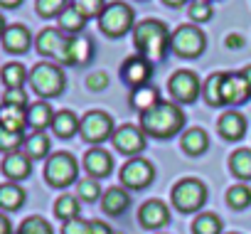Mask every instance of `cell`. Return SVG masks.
I'll return each instance as SVG.
<instances>
[{
	"label": "cell",
	"instance_id": "1",
	"mask_svg": "<svg viewBox=\"0 0 251 234\" xmlns=\"http://www.w3.org/2000/svg\"><path fill=\"white\" fill-rule=\"evenodd\" d=\"M185 126V111L177 104L160 101L151 111L141 113V131L153 138H170Z\"/></svg>",
	"mask_w": 251,
	"mask_h": 234
},
{
	"label": "cell",
	"instance_id": "2",
	"mask_svg": "<svg viewBox=\"0 0 251 234\" xmlns=\"http://www.w3.org/2000/svg\"><path fill=\"white\" fill-rule=\"evenodd\" d=\"M133 45L146 59H163L170 47V32L160 20H141L133 27Z\"/></svg>",
	"mask_w": 251,
	"mask_h": 234
},
{
	"label": "cell",
	"instance_id": "3",
	"mask_svg": "<svg viewBox=\"0 0 251 234\" xmlns=\"http://www.w3.org/2000/svg\"><path fill=\"white\" fill-rule=\"evenodd\" d=\"M30 86L37 96L42 99H52V96H59L64 91V72L59 64H52V62H40L30 69Z\"/></svg>",
	"mask_w": 251,
	"mask_h": 234
},
{
	"label": "cell",
	"instance_id": "4",
	"mask_svg": "<svg viewBox=\"0 0 251 234\" xmlns=\"http://www.w3.org/2000/svg\"><path fill=\"white\" fill-rule=\"evenodd\" d=\"M207 202V185L197 178H182L180 182H175L173 187V205L175 209L190 214L202 209V205Z\"/></svg>",
	"mask_w": 251,
	"mask_h": 234
},
{
	"label": "cell",
	"instance_id": "5",
	"mask_svg": "<svg viewBox=\"0 0 251 234\" xmlns=\"http://www.w3.org/2000/svg\"><path fill=\"white\" fill-rule=\"evenodd\" d=\"M133 8L128 3H121V0H116V3L106 5V10L101 13L99 18V27L103 35L108 37H123L128 30H133Z\"/></svg>",
	"mask_w": 251,
	"mask_h": 234
},
{
	"label": "cell",
	"instance_id": "6",
	"mask_svg": "<svg viewBox=\"0 0 251 234\" xmlns=\"http://www.w3.org/2000/svg\"><path fill=\"white\" fill-rule=\"evenodd\" d=\"M76 173H79V163L67 151L52 153L47 158V163H45V180L52 187H67V185H72L76 180Z\"/></svg>",
	"mask_w": 251,
	"mask_h": 234
},
{
	"label": "cell",
	"instance_id": "7",
	"mask_svg": "<svg viewBox=\"0 0 251 234\" xmlns=\"http://www.w3.org/2000/svg\"><path fill=\"white\" fill-rule=\"evenodd\" d=\"M204 32L195 25H180L170 35V50L180 57H200L204 52Z\"/></svg>",
	"mask_w": 251,
	"mask_h": 234
},
{
	"label": "cell",
	"instance_id": "8",
	"mask_svg": "<svg viewBox=\"0 0 251 234\" xmlns=\"http://www.w3.org/2000/svg\"><path fill=\"white\" fill-rule=\"evenodd\" d=\"M118 178H121V185L123 187H128V190H143V187H148L153 182L155 168L146 158H131L128 163L121 168Z\"/></svg>",
	"mask_w": 251,
	"mask_h": 234
},
{
	"label": "cell",
	"instance_id": "9",
	"mask_svg": "<svg viewBox=\"0 0 251 234\" xmlns=\"http://www.w3.org/2000/svg\"><path fill=\"white\" fill-rule=\"evenodd\" d=\"M35 47L42 57L57 59L59 64H67V47H69V35H64L59 27H45L37 40Z\"/></svg>",
	"mask_w": 251,
	"mask_h": 234
},
{
	"label": "cell",
	"instance_id": "10",
	"mask_svg": "<svg viewBox=\"0 0 251 234\" xmlns=\"http://www.w3.org/2000/svg\"><path fill=\"white\" fill-rule=\"evenodd\" d=\"M79 131H81V138L89 141V143H101L106 138H111L113 133V119L106 113V111H89L84 113V119L79 124Z\"/></svg>",
	"mask_w": 251,
	"mask_h": 234
},
{
	"label": "cell",
	"instance_id": "11",
	"mask_svg": "<svg viewBox=\"0 0 251 234\" xmlns=\"http://www.w3.org/2000/svg\"><path fill=\"white\" fill-rule=\"evenodd\" d=\"M168 89H170V94H173V99H175L177 104H192V101H197V96H200V91H202L197 74L190 72V69L175 72V74L168 79Z\"/></svg>",
	"mask_w": 251,
	"mask_h": 234
},
{
	"label": "cell",
	"instance_id": "12",
	"mask_svg": "<svg viewBox=\"0 0 251 234\" xmlns=\"http://www.w3.org/2000/svg\"><path fill=\"white\" fill-rule=\"evenodd\" d=\"M113 141V148L123 156H136L146 148V133L138 129V126H131V124H123L116 129V133L111 136Z\"/></svg>",
	"mask_w": 251,
	"mask_h": 234
},
{
	"label": "cell",
	"instance_id": "13",
	"mask_svg": "<svg viewBox=\"0 0 251 234\" xmlns=\"http://www.w3.org/2000/svg\"><path fill=\"white\" fill-rule=\"evenodd\" d=\"M121 77L126 84H131L133 89H141V86H148L151 77H153V64L151 59L141 57V54H133L123 62L121 67Z\"/></svg>",
	"mask_w": 251,
	"mask_h": 234
},
{
	"label": "cell",
	"instance_id": "14",
	"mask_svg": "<svg viewBox=\"0 0 251 234\" xmlns=\"http://www.w3.org/2000/svg\"><path fill=\"white\" fill-rule=\"evenodd\" d=\"M138 222L146 229H160V227H165L170 222V209L160 200H148L138 209Z\"/></svg>",
	"mask_w": 251,
	"mask_h": 234
},
{
	"label": "cell",
	"instance_id": "15",
	"mask_svg": "<svg viewBox=\"0 0 251 234\" xmlns=\"http://www.w3.org/2000/svg\"><path fill=\"white\" fill-rule=\"evenodd\" d=\"M0 42H3L5 52H10V54H25L30 50V45H32V35H30V30L25 25L15 23V25L5 27L3 40H0Z\"/></svg>",
	"mask_w": 251,
	"mask_h": 234
},
{
	"label": "cell",
	"instance_id": "16",
	"mask_svg": "<svg viewBox=\"0 0 251 234\" xmlns=\"http://www.w3.org/2000/svg\"><path fill=\"white\" fill-rule=\"evenodd\" d=\"M249 96H251V91H249V84H246L241 72L224 74V79H222V99H224V104H234L236 106V104H244Z\"/></svg>",
	"mask_w": 251,
	"mask_h": 234
},
{
	"label": "cell",
	"instance_id": "17",
	"mask_svg": "<svg viewBox=\"0 0 251 234\" xmlns=\"http://www.w3.org/2000/svg\"><path fill=\"white\" fill-rule=\"evenodd\" d=\"M3 173L8 180L18 182V180H25L30 178L32 173V158L25 153V151H18V153H10L3 158Z\"/></svg>",
	"mask_w": 251,
	"mask_h": 234
},
{
	"label": "cell",
	"instance_id": "18",
	"mask_svg": "<svg viewBox=\"0 0 251 234\" xmlns=\"http://www.w3.org/2000/svg\"><path fill=\"white\" fill-rule=\"evenodd\" d=\"M111 168H113V158H111L108 151H103V148L86 151V156H84V170L91 178H96V180L99 178H106L111 173Z\"/></svg>",
	"mask_w": 251,
	"mask_h": 234
},
{
	"label": "cell",
	"instance_id": "19",
	"mask_svg": "<svg viewBox=\"0 0 251 234\" xmlns=\"http://www.w3.org/2000/svg\"><path fill=\"white\" fill-rule=\"evenodd\" d=\"M217 129H219L222 138H226V141H239V138H244V133H246V119H244V113H239V111H226V113L219 116Z\"/></svg>",
	"mask_w": 251,
	"mask_h": 234
},
{
	"label": "cell",
	"instance_id": "20",
	"mask_svg": "<svg viewBox=\"0 0 251 234\" xmlns=\"http://www.w3.org/2000/svg\"><path fill=\"white\" fill-rule=\"evenodd\" d=\"M94 57V42L86 35H74L69 37L67 47V64H89Z\"/></svg>",
	"mask_w": 251,
	"mask_h": 234
},
{
	"label": "cell",
	"instance_id": "21",
	"mask_svg": "<svg viewBox=\"0 0 251 234\" xmlns=\"http://www.w3.org/2000/svg\"><path fill=\"white\" fill-rule=\"evenodd\" d=\"M25 126H27V111L25 108L0 104V129L13 131V133H23Z\"/></svg>",
	"mask_w": 251,
	"mask_h": 234
},
{
	"label": "cell",
	"instance_id": "22",
	"mask_svg": "<svg viewBox=\"0 0 251 234\" xmlns=\"http://www.w3.org/2000/svg\"><path fill=\"white\" fill-rule=\"evenodd\" d=\"M128 205H131V195L126 192L123 187H108V190L103 192V197H101V207H103V212L111 214V217L123 214L126 209H128Z\"/></svg>",
	"mask_w": 251,
	"mask_h": 234
},
{
	"label": "cell",
	"instance_id": "23",
	"mask_svg": "<svg viewBox=\"0 0 251 234\" xmlns=\"http://www.w3.org/2000/svg\"><path fill=\"white\" fill-rule=\"evenodd\" d=\"M54 121V111L47 101H35L27 106V126L32 131H45Z\"/></svg>",
	"mask_w": 251,
	"mask_h": 234
},
{
	"label": "cell",
	"instance_id": "24",
	"mask_svg": "<svg viewBox=\"0 0 251 234\" xmlns=\"http://www.w3.org/2000/svg\"><path fill=\"white\" fill-rule=\"evenodd\" d=\"M79 124L81 119H76V113L64 108V111H57L54 113V121H52V131L59 136V138H72L76 131H79Z\"/></svg>",
	"mask_w": 251,
	"mask_h": 234
},
{
	"label": "cell",
	"instance_id": "25",
	"mask_svg": "<svg viewBox=\"0 0 251 234\" xmlns=\"http://www.w3.org/2000/svg\"><path fill=\"white\" fill-rule=\"evenodd\" d=\"M180 146H182V151L187 156H202L207 151V146H209V136H207L204 129H190V131L182 133Z\"/></svg>",
	"mask_w": 251,
	"mask_h": 234
},
{
	"label": "cell",
	"instance_id": "26",
	"mask_svg": "<svg viewBox=\"0 0 251 234\" xmlns=\"http://www.w3.org/2000/svg\"><path fill=\"white\" fill-rule=\"evenodd\" d=\"M160 101H163V99H160L158 86H141V89H133V94H131V106H133L136 111H141V113L151 111V108L158 106Z\"/></svg>",
	"mask_w": 251,
	"mask_h": 234
},
{
	"label": "cell",
	"instance_id": "27",
	"mask_svg": "<svg viewBox=\"0 0 251 234\" xmlns=\"http://www.w3.org/2000/svg\"><path fill=\"white\" fill-rule=\"evenodd\" d=\"M25 205V190L18 182H3L0 185V209H20Z\"/></svg>",
	"mask_w": 251,
	"mask_h": 234
},
{
	"label": "cell",
	"instance_id": "28",
	"mask_svg": "<svg viewBox=\"0 0 251 234\" xmlns=\"http://www.w3.org/2000/svg\"><path fill=\"white\" fill-rule=\"evenodd\" d=\"M25 153L32 158V160H42L50 156V138L45 131H32L27 138H25Z\"/></svg>",
	"mask_w": 251,
	"mask_h": 234
},
{
	"label": "cell",
	"instance_id": "29",
	"mask_svg": "<svg viewBox=\"0 0 251 234\" xmlns=\"http://www.w3.org/2000/svg\"><path fill=\"white\" fill-rule=\"evenodd\" d=\"M0 79H3L5 89H23V84L30 79V72L20 64V62H10L3 67V72H0Z\"/></svg>",
	"mask_w": 251,
	"mask_h": 234
},
{
	"label": "cell",
	"instance_id": "30",
	"mask_svg": "<svg viewBox=\"0 0 251 234\" xmlns=\"http://www.w3.org/2000/svg\"><path fill=\"white\" fill-rule=\"evenodd\" d=\"M84 25H86V18L81 15V13H76L72 5L59 15V30L64 32V35H69V37H74V35H81V30H84Z\"/></svg>",
	"mask_w": 251,
	"mask_h": 234
},
{
	"label": "cell",
	"instance_id": "31",
	"mask_svg": "<svg viewBox=\"0 0 251 234\" xmlns=\"http://www.w3.org/2000/svg\"><path fill=\"white\" fill-rule=\"evenodd\" d=\"M229 168L236 178L241 180H251V148H241V151H234L231 158H229Z\"/></svg>",
	"mask_w": 251,
	"mask_h": 234
},
{
	"label": "cell",
	"instance_id": "32",
	"mask_svg": "<svg viewBox=\"0 0 251 234\" xmlns=\"http://www.w3.org/2000/svg\"><path fill=\"white\" fill-rule=\"evenodd\" d=\"M54 214L62 219V222H69V219H76L79 217V197L76 195H59L57 202H54Z\"/></svg>",
	"mask_w": 251,
	"mask_h": 234
},
{
	"label": "cell",
	"instance_id": "33",
	"mask_svg": "<svg viewBox=\"0 0 251 234\" xmlns=\"http://www.w3.org/2000/svg\"><path fill=\"white\" fill-rule=\"evenodd\" d=\"M192 234H222V219L212 212H202L192 222Z\"/></svg>",
	"mask_w": 251,
	"mask_h": 234
},
{
	"label": "cell",
	"instance_id": "34",
	"mask_svg": "<svg viewBox=\"0 0 251 234\" xmlns=\"http://www.w3.org/2000/svg\"><path fill=\"white\" fill-rule=\"evenodd\" d=\"M222 79H224V74H212V77L204 81L202 94H204V101H207L209 106H222V104H224V99H222Z\"/></svg>",
	"mask_w": 251,
	"mask_h": 234
},
{
	"label": "cell",
	"instance_id": "35",
	"mask_svg": "<svg viewBox=\"0 0 251 234\" xmlns=\"http://www.w3.org/2000/svg\"><path fill=\"white\" fill-rule=\"evenodd\" d=\"M226 202H229V207H234V209H246V207L251 205V187H246V185H234V187H229V190H226Z\"/></svg>",
	"mask_w": 251,
	"mask_h": 234
},
{
	"label": "cell",
	"instance_id": "36",
	"mask_svg": "<svg viewBox=\"0 0 251 234\" xmlns=\"http://www.w3.org/2000/svg\"><path fill=\"white\" fill-rule=\"evenodd\" d=\"M18 234H54V232H52V227H50V222H47L45 217L32 214V217L23 219V224H20Z\"/></svg>",
	"mask_w": 251,
	"mask_h": 234
},
{
	"label": "cell",
	"instance_id": "37",
	"mask_svg": "<svg viewBox=\"0 0 251 234\" xmlns=\"http://www.w3.org/2000/svg\"><path fill=\"white\" fill-rule=\"evenodd\" d=\"M72 8L76 13H81L86 20L89 18H101V13L106 10V0H72Z\"/></svg>",
	"mask_w": 251,
	"mask_h": 234
},
{
	"label": "cell",
	"instance_id": "38",
	"mask_svg": "<svg viewBox=\"0 0 251 234\" xmlns=\"http://www.w3.org/2000/svg\"><path fill=\"white\" fill-rule=\"evenodd\" d=\"M76 197L84 200V202H96L101 197V187H99V180L96 178H84L76 182Z\"/></svg>",
	"mask_w": 251,
	"mask_h": 234
},
{
	"label": "cell",
	"instance_id": "39",
	"mask_svg": "<svg viewBox=\"0 0 251 234\" xmlns=\"http://www.w3.org/2000/svg\"><path fill=\"white\" fill-rule=\"evenodd\" d=\"M67 8V0H35V10L42 18H59Z\"/></svg>",
	"mask_w": 251,
	"mask_h": 234
},
{
	"label": "cell",
	"instance_id": "40",
	"mask_svg": "<svg viewBox=\"0 0 251 234\" xmlns=\"http://www.w3.org/2000/svg\"><path fill=\"white\" fill-rule=\"evenodd\" d=\"M23 146H25V136L23 133H13V131L0 129V151H3L5 156L18 153Z\"/></svg>",
	"mask_w": 251,
	"mask_h": 234
},
{
	"label": "cell",
	"instance_id": "41",
	"mask_svg": "<svg viewBox=\"0 0 251 234\" xmlns=\"http://www.w3.org/2000/svg\"><path fill=\"white\" fill-rule=\"evenodd\" d=\"M190 18L195 23H207L212 18V3H202V0H192L190 5Z\"/></svg>",
	"mask_w": 251,
	"mask_h": 234
},
{
	"label": "cell",
	"instance_id": "42",
	"mask_svg": "<svg viewBox=\"0 0 251 234\" xmlns=\"http://www.w3.org/2000/svg\"><path fill=\"white\" fill-rule=\"evenodd\" d=\"M3 104L27 108V91H23V89H8V91L3 94Z\"/></svg>",
	"mask_w": 251,
	"mask_h": 234
},
{
	"label": "cell",
	"instance_id": "43",
	"mask_svg": "<svg viewBox=\"0 0 251 234\" xmlns=\"http://www.w3.org/2000/svg\"><path fill=\"white\" fill-rule=\"evenodd\" d=\"M62 234H91V222H84L81 217L69 219V222H64Z\"/></svg>",
	"mask_w": 251,
	"mask_h": 234
},
{
	"label": "cell",
	"instance_id": "44",
	"mask_svg": "<svg viewBox=\"0 0 251 234\" xmlns=\"http://www.w3.org/2000/svg\"><path fill=\"white\" fill-rule=\"evenodd\" d=\"M86 86H89V91H103V89L108 86V74H106V72H94V74H89V77H86Z\"/></svg>",
	"mask_w": 251,
	"mask_h": 234
},
{
	"label": "cell",
	"instance_id": "45",
	"mask_svg": "<svg viewBox=\"0 0 251 234\" xmlns=\"http://www.w3.org/2000/svg\"><path fill=\"white\" fill-rule=\"evenodd\" d=\"M91 234H113V229H111L106 222L94 219V222H91Z\"/></svg>",
	"mask_w": 251,
	"mask_h": 234
},
{
	"label": "cell",
	"instance_id": "46",
	"mask_svg": "<svg viewBox=\"0 0 251 234\" xmlns=\"http://www.w3.org/2000/svg\"><path fill=\"white\" fill-rule=\"evenodd\" d=\"M0 234H13V224L8 219V214L0 212Z\"/></svg>",
	"mask_w": 251,
	"mask_h": 234
},
{
	"label": "cell",
	"instance_id": "47",
	"mask_svg": "<svg viewBox=\"0 0 251 234\" xmlns=\"http://www.w3.org/2000/svg\"><path fill=\"white\" fill-rule=\"evenodd\" d=\"M224 42H226V47H229V50H236V47H241V45H244V37H241V35H229Z\"/></svg>",
	"mask_w": 251,
	"mask_h": 234
},
{
	"label": "cell",
	"instance_id": "48",
	"mask_svg": "<svg viewBox=\"0 0 251 234\" xmlns=\"http://www.w3.org/2000/svg\"><path fill=\"white\" fill-rule=\"evenodd\" d=\"M18 5H23V0H0V8H8V10H13Z\"/></svg>",
	"mask_w": 251,
	"mask_h": 234
},
{
	"label": "cell",
	"instance_id": "49",
	"mask_svg": "<svg viewBox=\"0 0 251 234\" xmlns=\"http://www.w3.org/2000/svg\"><path fill=\"white\" fill-rule=\"evenodd\" d=\"M241 74H244V79H246V84H249V91H251V67H246Z\"/></svg>",
	"mask_w": 251,
	"mask_h": 234
},
{
	"label": "cell",
	"instance_id": "50",
	"mask_svg": "<svg viewBox=\"0 0 251 234\" xmlns=\"http://www.w3.org/2000/svg\"><path fill=\"white\" fill-rule=\"evenodd\" d=\"M163 3H165V5H170V8H177V5H182V3H185V0H163Z\"/></svg>",
	"mask_w": 251,
	"mask_h": 234
},
{
	"label": "cell",
	"instance_id": "51",
	"mask_svg": "<svg viewBox=\"0 0 251 234\" xmlns=\"http://www.w3.org/2000/svg\"><path fill=\"white\" fill-rule=\"evenodd\" d=\"M5 27H8V25H5V18L0 15V40H3V32H5Z\"/></svg>",
	"mask_w": 251,
	"mask_h": 234
}]
</instances>
